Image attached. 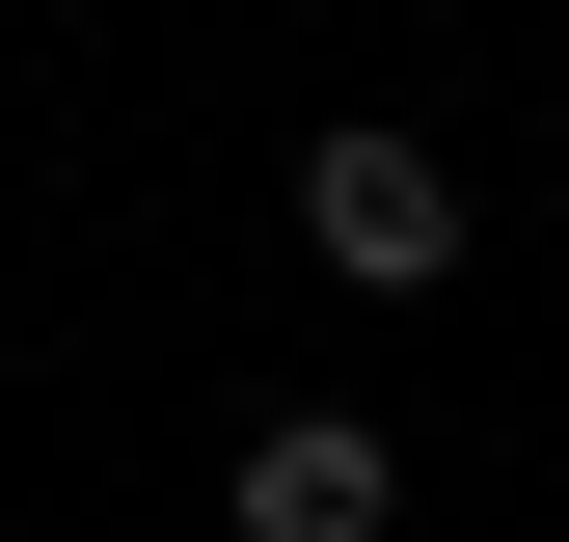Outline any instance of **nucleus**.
<instances>
[{
  "instance_id": "f257e3e1",
  "label": "nucleus",
  "mask_w": 569,
  "mask_h": 542,
  "mask_svg": "<svg viewBox=\"0 0 569 542\" xmlns=\"http://www.w3.org/2000/svg\"><path fill=\"white\" fill-rule=\"evenodd\" d=\"M299 244L352 271V299H435V271H461V163H435L407 109H326V136H299Z\"/></svg>"
},
{
  "instance_id": "f03ea898",
  "label": "nucleus",
  "mask_w": 569,
  "mask_h": 542,
  "mask_svg": "<svg viewBox=\"0 0 569 542\" xmlns=\"http://www.w3.org/2000/svg\"><path fill=\"white\" fill-rule=\"evenodd\" d=\"M380 515H407L380 406H271V434H244V489H218V542H380Z\"/></svg>"
}]
</instances>
